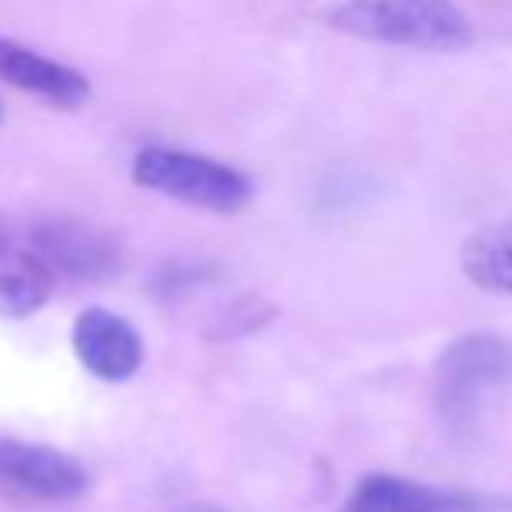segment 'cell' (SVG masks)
I'll use <instances>...</instances> for the list:
<instances>
[{"label": "cell", "mask_w": 512, "mask_h": 512, "mask_svg": "<svg viewBox=\"0 0 512 512\" xmlns=\"http://www.w3.org/2000/svg\"><path fill=\"white\" fill-rule=\"evenodd\" d=\"M460 265L478 290L512 297V213L474 230L460 248Z\"/></svg>", "instance_id": "10"}, {"label": "cell", "mask_w": 512, "mask_h": 512, "mask_svg": "<svg viewBox=\"0 0 512 512\" xmlns=\"http://www.w3.org/2000/svg\"><path fill=\"white\" fill-rule=\"evenodd\" d=\"M324 25L377 46L457 53L474 42V25L453 0H342Z\"/></svg>", "instance_id": "1"}, {"label": "cell", "mask_w": 512, "mask_h": 512, "mask_svg": "<svg viewBox=\"0 0 512 512\" xmlns=\"http://www.w3.org/2000/svg\"><path fill=\"white\" fill-rule=\"evenodd\" d=\"M0 481L32 502H70L88 492V471L70 453L21 439L0 443Z\"/></svg>", "instance_id": "5"}, {"label": "cell", "mask_w": 512, "mask_h": 512, "mask_svg": "<svg viewBox=\"0 0 512 512\" xmlns=\"http://www.w3.org/2000/svg\"><path fill=\"white\" fill-rule=\"evenodd\" d=\"M474 499L398 474H363L342 512H471Z\"/></svg>", "instance_id": "8"}, {"label": "cell", "mask_w": 512, "mask_h": 512, "mask_svg": "<svg viewBox=\"0 0 512 512\" xmlns=\"http://www.w3.org/2000/svg\"><path fill=\"white\" fill-rule=\"evenodd\" d=\"M53 276L28 251L14 223L0 213V317H28L53 297Z\"/></svg>", "instance_id": "9"}, {"label": "cell", "mask_w": 512, "mask_h": 512, "mask_svg": "<svg viewBox=\"0 0 512 512\" xmlns=\"http://www.w3.org/2000/svg\"><path fill=\"white\" fill-rule=\"evenodd\" d=\"M0 122H4V105H0Z\"/></svg>", "instance_id": "12"}, {"label": "cell", "mask_w": 512, "mask_h": 512, "mask_svg": "<svg viewBox=\"0 0 512 512\" xmlns=\"http://www.w3.org/2000/svg\"><path fill=\"white\" fill-rule=\"evenodd\" d=\"M512 384V342L492 331L460 335L436 359V411L446 425H471Z\"/></svg>", "instance_id": "3"}, {"label": "cell", "mask_w": 512, "mask_h": 512, "mask_svg": "<svg viewBox=\"0 0 512 512\" xmlns=\"http://www.w3.org/2000/svg\"><path fill=\"white\" fill-rule=\"evenodd\" d=\"M74 352L91 377L119 384V380H129L140 370L143 338L115 310L88 307L74 321Z\"/></svg>", "instance_id": "6"}, {"label": "cell", "mask_w": 512, "mask_h": 512, "mask_svg": "<svg viewBox=\"0 0 512 512\" xmlns=\"http://www.w3.org/2000/svg\"><path fill=\"white\" fill-rule=\"evenodd\" d=\"M0 81L56 108H81L91 98V81L70 63L0 35Z\"/></svg>", "instance_id": "7"}, {"label": "cell", "mask_w": 512, "mask_h": 512, "mask_svg": "<svg viewBox=\"0 0 512 512\" xmlns=\"http://www.w3.org/2000/svg\"><path fill=\"white\" fill-rule=\"evenodd\" d=\"M175 512H223V509H216V506H178Z\"/></svg>", "instance_id": "11"}, {"label": "cell", "mask_w": 512, "mask_h": 512, "mask_svg": "<svg viewBox=\"0 0 512 512\" xmlns=\"http://www.w3.org/2000/svg\"><path fill=\"white\" fill-rule=\"evenodd\" d=\"M28 251L42 269L67 283H105L119 272V244L91 223L53 216L28 230Z\"/></svg>", "instance_id": "4"}, {"label": "cell", "mask_w": 512, "mask_h": 512, "mask_svg": "<svg viewBox=\"0 0 512 512\" xmlns=\"http://www.w3.org/2000/svg\"><path fill=\"white\" fill-rule=\"evenodd\" d=\"M133 182L206 213H237L251 203V192H255L244 171L178 147H143L133 157Z\"/></svg>", "instance_id": "2"}]
</instances>
